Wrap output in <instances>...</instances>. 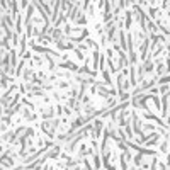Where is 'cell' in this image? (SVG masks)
<instances>
[{"label": "cell", "instance_id": "cell-7", "mask_svg": "<svg viewBox=\"0 0 170 170\" xmlns=\"http://www.w3.org/2000/svg\"><path fill=\"white\" fill-rule=\"evenodd\" d=\"M100 73H102V78H104V82L107 85H111L112 83V78H111V73H109V70L107 68H104V70H100Z\"/></svg>", "mask_w": 170, "mask_h": 170}, {"label": "cell", "instance_id": "cell-18", "mask_svg": "<svg viewBox=\"0 0 170 170\" xmlns=\"http://www.w3.org/2000/svg\"><path fill=\"white\" fill-rule=\"evenodd\" d=\"M34 63H36L37 66H41V65H43V60H41V56H34Z\"/></svg>", "mask_w": 170, "mask_h": 170}, {"label": "cell", "instance_id": "cell-23", "mask_svg": "<svg viewBox=\"0 0 170 170\" xmlns=\"http://www.w3.org/2000/svg\"><path fill=\"white\" fill-rule=\"evenodd\" d=\"M12 43H14V46L17 44V36H15V34H12Z\"/></svg>", "mask_w": 170, "mask_h": 170}, {"label": "cell", "instance_id": "cell-14", "mask_svg": "<svg viewBox=\"0 0 170 170\" xmlns=\"http://www.w3.org/2000/svg\"><path fill=\"white\" fill-rule=\"evenodd\" d=\"M26 46H27V41H26V37H22V39H20V54H24Z\"/></svg>", "mask_w": 170, "mask_h": 170}, {"label": "cell", "instance_id": "cell-2", "mask_svg": "<svg viewBox=\"0 0 170 170\" xmlns=\"http://www.w3.org/2000/svg\"><path fill=\"white\" fill-rule=\"evenodd\" d=\"M102 126H104L102 119H95V121L92 122V133H94V138H99V134H100V131H102Z\"/></svg>", "mask_w": 170, "mask_h": 170}, {"label": "cell", "instance_id": "cell-4", "mask_svg": "<svg viewBox=\"0 0 170 170\" xmlns=\"http://www.w3.org/2000/svg\"><path fill=\"white\" fill-rule=\"evenodd\" d=\"M143 68H145L146 75H151V73H153V70H155V63H153L151 60H148V61H143Z\"/></svg>", "mask_w": 170, "mask_h": 170}, {"label": "cell", "instance_id": "cell-15", "mask_svg": "<svg viewBox=\"0 0 170 170\" xmlns=\"http://www.w3.org/2000/svg\"><path fill=\"white\" fill-rule=\"evenodd\" d=\"M58 151H60V146H56V148H54L53 151L48 153V156H51V158H56V156H58Z\"/></svg>", "mask_w": 170, "mask_h": 170}, {"label": "cell", "instance_id": "cell-12", "mask_svg": "<svg viewBox=\"0 0 170 170\" xmlns=\"http://www.w3.org/2000/svg\"><path fill=\"white\" fill-rule=\"evenodd\" d=\"M75 22H77V24H82V26H83V24H87V17H85V14L82 12L80 15L77 17V20H75Z\"/></svg>", "mask_w": 170, "mask_h": 170}, {"label": "cell", "instance_id": "cell-6", "mask_svg": "<svg viewBox=\"0 0 170 170\" xmlns=\"http://www.w3.org/2000/svg\"><path fill=\"white\" fill-rule=\"evenodd\" d=\"M71 85H73V83H71V82H68V80H60V82L56 83V87L60 88V90H68Z\"/></svg>", "mask_w": 170, "mask_h": 170}, {"label": "cell", "instance_id": "cell-8", "mask_svg": "<svg viewBox=\"0 0 170 170\" xmlns=\"http://www.w3.org/2000/svg\"><path fill=\"white\" fill-rule=\"evenodd\" d=\"M158 90H160V94H162V95H167V94H170V85L168 83H160L158 85Z\"/></svg>", "mask_w": 170, "mask_h": 170}, {"label": "cell", "instance_id": "cell-10", "mask_svg": "<svg viewBox=\"0 0 170 170\" xmlns=\"http://www.w3.org/2000/svg\"><path fill=\"white\" fill-rule=\"evenodd\" d=\"M148 12H150V17H153V19H158L160 17V10L156 9V7H150Z\"/></svg>", "mask_w": 170, "mask_h": 170}, {"label": "cell", "instance_id": "cell-19", "mask_svg": "<svg viewBox=\"0 0 170 170\" xmlns=\"http://www.w3.org/2000/svg\"><path fill=\"white\" fill-rule=\"evenodd\" d=\"M162 7H163V9H168V10H170V0H163V2H162Z\"/></svg>", "mask_w": 170, "mask_h": 170}, {"label": "cell", "instance_id": "cell-21", "mask_svg": "<svg viewBox=\"0 0 170 170\" xmlns=\"http://www.w3.org/2000/svg\"><path fill=\"white\" fill-rule=\"evenodd\" d=\"M20 7H22V9L29 7V2H27V0H20Z\"/></svg>", "mask_w": 170, "mask_h": 170}, {"label": "cell", "instance_id": "cell-16", "mask_svg": "<svg viewBox=\"0 0 170 170\" xmlns=\"http://www.w3.org/2000/svg\"><path fill=\"white\" fill-rule=\"evenodd\" d=\"M148 94L150 95H156V94H160V90H158V85H155V87H151L148 90Z\"/></svg>", "mask_w": 170, "mask_h": 170}, {"label": "cell", "instance_id": "cell-11", "mask_svg": "<svg viewBox=\"0 0 170 170\" xmlns=\"http://www.w3.org/2000/svg\"><path fill=\"white\" fill-rule=\"evenodd\" d=\"M85 44H87V46L90 48V49H99L97 43H95L94 39H88V37H87V39H85Z\"/></svg>", "mask_w": 170, "mask_h": 170}, {"label": "cell", "instance_id": "cell-1", "mask_svg": "<svg viewBox=\"0 0 170 170\" xmlns=\"http://www.w3.org/2000/svg\"><path fill=\"white\" fill-rule=\"evenodd\" d=\"M60 126V119H48V121H44L43 122V129L48 133V136H51L53 138L54 136V131H56V128Z\"/></svg>", "mask_w": 170, "mask_h": 170}, {"label": "cell", "instance_id": "cell-22", "mask_svg": "<svg viewBox=\"0 0 170 170\" xmlns=\"http://www.w3.org/2000/svg\"><path fill=\"white\" fill-rule=\"evenodd\" d=\"M15 29H17V32H20V17H17V27H15Z\"/></svg>", "mask_w": 170, "mask_h": 170}, {"label": "cell", "instance_id": "cell-5", "mask_svg": "<svg viewBox=\"0 0 170 170\" xmlns=\"http://www.w3.org/2000/svg\"><path fill=\"white\" fill-rule=\"evenodd\" d=\"M124 17H126L124 27H126V31H129V29H131V26H133V12H131V10H126Z\"/></svg>", "mask_w": 170, "mask_h": 170}, {"label": "cell", "instance_id": "cell-20", "mask_svg": "<svg viewBox=\"0 0 170 170\" xmlns=\"http://www.w3.org/2000/svg\"><path fill=\"white\" fill-rule=\"evenodd\" d=\"M153 129H155L153 124H145V131H153Z\"/></svg>", "mask_w": 170, "mask_h": 170}, {"label": "cell", "instance_id": "cell-17", "mask_svg": "<svg viewBox=\"0 0 170 170\" xmlns=\"http://www.w3.org/2000/svg\"><path fill=\"white\" fill-rule=\"evenodd\" d=\"M167 148H168V141H167V139H163L162 145H160V150H162V151L165 153V151H167Z\"/></svg>", "mask_w": 170, "mask_h": 170}, {"label": "cell", "instance_id": "cell-9", "mask_svg": "<svg viewBox=\"0 0 170 170\" xmlns=\"http://www.w3.org/2000/svg\"><path fill=\"white\" fill-rule=\"evenodd\" d=\"M136 71H138V73H136V75H138V80L141 82L143 78L146 77V71H145V68H143V63H141V65H139V66H138V70H136Z\"/></svg>", "mask_w": 170, "mask_h": 170}, {"label": "cell", "instance_id": "cell-3", "mask_svg": "<svg viewBox=\"0 0 170 170\" xmlns=\"http://www.w3.org/2000/svg\"><path fill=\"white\" fill-rule=\"evenodd\" d=\"M53 116H54V107L51 105V107H48V109H44V111H41V117L43 119H53Z\"/></svg>", "mask_w": 170, "mask_h": 170}, {"label": "cell", "instance_id": "cell-13", "mask_svg": "<svg viewBox=\"0 0 170 170\" xmlns=\"http://www.w3.org/2000/svg\"><path fill=\"white\" fill-rule=\"evenodd\" d=\"M75 56H77L78 58V61H82V60H85V56H83V53H82V51L80 49H78V48H75Z\"/></svg>", "mask_w": 170, "mask_h": 170}]
</instances>
